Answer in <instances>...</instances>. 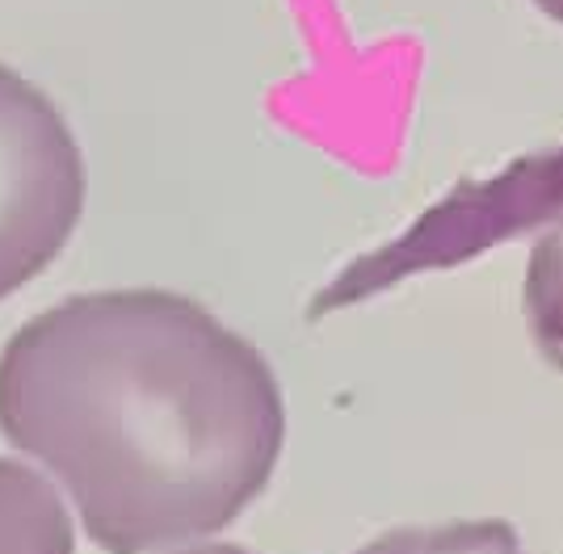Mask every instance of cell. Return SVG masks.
Wrapping results in <instances>:
<instances>
[{
  "mask_svg": "<svg viewBox=\"0 0 563 554\" xmlns=\"http://www.w3.org/2000/svg\"><path fill=\"white\" fill-rule=\"evenodd\" d=\"M0 437L68 491L106 554L228 530L286 445L274 366L202 302L161 286L55 302L0 348Z\"/></svg>",
  "mask_w": 563,
  "mask_h": 554,
  "instance_id": "1",
  "label": "cell"
},
{
  "mask_svg": "<svg viewBox=\"0 0 563 554\" xmlns=\"http://www.w3.org/2000/svg\"><path fill=\"white\" fill-rule=\"evenodd\" d=\"M555 219H563V143L551 152L521 156L496 177L463 181L438 207L424 210L412 228L399 231L391 244L345 265L307 302V315L324 320L332 311L391 290L404 277L463 265L514 235L551 228Z\"/></svg>",
  "mask_w": 563,
  "mask_h": 554,
  "instance_id": "2",
  "label": "cell"
},
{
  "mask_svg": "<svg viewBox=\"0 0 563 554\" xmlns=\"http://www.w3.org/2000/svg\"><path fill=\"white\" fill-rule=\"evenodd\" d=\"M89 198V168L64 110L0 64V302L68 248Z\"/></svg>",
  "mask_w": 563,
  "mask_h": 554,
  "instance_id": "3",
  "label": "cell"
},
{
  "mask_svg": "<svg viewBox=\"0 0 563 554\" xmlns=\"http://www.w3.org/2000/svg\"><path fill=\"white\" fill-rule=\"evenodd\" d=\"M0 554H76L64 496L18 458H0Z\"/></svg>",
  "mask_w": 563,
  "mask_h": 554,
  "instance_id": "4",
  "label": "cell"
},
{
  "mask_svg": "<svg viewBox=\"0 0 563 554\" xmlns=\"http://www.w3.org/2000/svg\"><path fill=\"white\" fill-rule=\"evenodd\" d=\"M521 311L539 353L555 369H563V219L542 228L530 248L526 281H521Z\"/></svg>",
  "mask_w": 563,
  "mask_h": 554,
  "instance_id": "5",
  "label": "cell"
},
{
  "mask_svg": "<svg viewBox=\"0 0 563 554\" xmlns=\"http://www.w3.org/2000/svg\"><path fill=\"white\" fill-rule=\"evenodd\" d=\"M357 554H526V546L509 521L479 517V521L399 525V530L378 533Z\"/></svg>",
  "mask_w": 563,
  "mask_h": 554,
  "instance_id": "6",
  "label": "cell"
},
{
  "mask_svg": "<svg viewBox=\"0 0 563 554\" xmlns=\"http://www.w3.org/2000/svg\"><path fill=\"white\" fill-rule=\"evenodd\" d=\"M156 554H253V551H244L235 542H186V546H168V551H156Z\"/></svg>",
  "mask_w": 563,
  "mask_h": 554,
  "instance_id": "7",
  "label": "cell"
},
{
  "mask_svg": "<svg viewBox=\"0 0 563 554\" xmlns=\"http://www.w3.org/2000/svg\"><path fill=\"white\" fill-rule=\"evenodd\" d=\"M534 9H539L542 18H551V22H560L563 25V0H530Z\"/></svg>",
  "mask_w": 563,
  "mask_h": 554,
  "instance_id": "8",
  "label": "cell"
}]
</instances>
